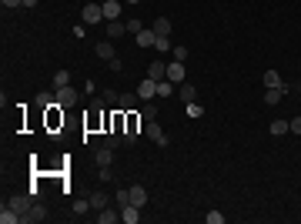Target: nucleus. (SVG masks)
<instances>
[{
	"label": "nucleus",
	"mask_w": 301,
	"mask_h": 224,
	"mask_svg": "<svg viewBox=\"0 0 301 224\" xmlns=\"http://www.w3.org/2000/svg\"><path fill=\"white\" fill-rule=\"evenodd\" d=\"M54 94H57V104H60V107H74V104L80 101V90H74L70 84H67V87H57Z\"/></svg>",
	"instance_id": "1"
},
{
	"label": "nucleus",
	"mask_w": 301,
	"mask_h": 224,
	"mask_svg": "<svg viewBox=\"0 0 301 224\" xmlns=\"http://www.w3.org/2000/svg\"><path fill=\"white\" fill-rule=\"evenodd\" d=\"M80 17H84V23H100L104 20V7L100 3H84V10H80Z\"/></svg>",
	"instance_id": "2"
},
{
	"label": "nucleus",
	"mask_w": 301,
	"mask_h": 224,
	"mask_svg": "<svg viewBox=\"0 0 301 224\" xmlns=\"http://www.w3.org/2000/svg\"><path fill=\"white\" fill-rule=\"evenodd\" d=\"M7 204H10L13 211H17V214H20V218H23V214H27V211H30V208H33V194H13V198H10V201H7Z\"/></svg>",
	"instance_id": "3"
},
{
	"label": "nucleus",
	"mask_w": 301,
	"mask_h": 224,
	"mask_svg": "<svg viewBox=\"0 0 301 224\" xmlns=\"http://www.w3.org/2000/svg\"><path fill=\"white\" fill-rule=\"evenodd\" d=\"M40 221H47V208H44V204H37V201H33V208L20 218V224H40Z\"/></svg>",
	"instance_id": "4"
},
{
	"label": "nucleus",
	"mask_w": 301,
	"mask_h": 224,
	"mask_svg": "<svg viewBox=\"0 0 301 224\" xmlns=\"http://www.w3.org/2000/svg\"><path fill=\"white\" fill-rule=\"evenodd\" d=\"M117 221H121V208H117V204H107V208H100L97 224H117Z\"/></svg>",
	"instance_id": "5"
},
{
	"label": "nucleus",
	"mask_w": 301,
	"mask_h": 224,
	"mask_svg": "<svg viewBox=\"0 0 301 224\" xmlns=\"http://www.w3.org/2000/svg\"><path fill=\"white\" fill-rule=\"evenodd\" d=\"M144 134L151 137V141H154L157 147H167V134L161 131V127H157V121H147V131H144Z\"/></svg>",
	"instance_id": "6"
},
{
	"label": "nucleus",
	"mask_w": 301,
	"mask_h": 224,
	"mask_svg": "<svg viewBox=\"0 0 301 224\" xmlns=\"http://www.w3.org/2000/svg\"><path fill=\"white\" fill-rule=\"evenodd\" d=\"M137 97H141V101H154L157 97V80H141V87H137Z\"/></svg>",
	"instance_id": "7"
},
{
	"label": "nucleus",
	"mask_w": 301,
	"mask_h": 224,
	"mask_svg": "<svg viewBox=\"0 0 301 224\" xmlns=\"http://www.w3.org/2000/svg\"><path fill=\"white\" fill-rule=\"evenodd\" d=\"M261 80H265V87H278L281 94H288V84L281 80V74H278V70H265V77H261Z\"/></svg>",
	"instance_id": "8"
},
{
	"label": "nucleus",
	"mask_w": 301,
	"mask_h": 224,
	"mask_svg": "<svg viewBox=\"0 0 301 224\" xmlns=\"http://www.w3.org/2000/svg\"><path fill=\"white\" fill-rule=\"evenodd\" d=\"M121 3L124 0H104V20H121Z\"/></svg>",
	"instance_id": "9"
},
{
	"label": "nucleus",
	"mask_w": 301,
	"mask_h": 224,
	"mask_svg": "<svg viewBox=\"0 0 301 224\" xmlns=\"http://www.w3.org/2000/svg\"><path fill=\"white\" fill-rule=\"evenodd\" d=\"M104 30H107V40H121V37L127 34V23H124V20H107Z\"/></svg>",
	"instance_id": "10"
},
{
	"label": "nucleus",
	"mask_w": 301,
	"mask_h": 224,
	"mask_svg": "<svg viewBox=\"0 0 301 224\" xmlns=\"http://www.w3.org/2000/svg\"><path fill=\"white\" fill-rule=\"evenodd\" d=\"M147 77L151 80H167V64L164 60H151V64H147Z\"/></svg>",
	"instance_id": "11"
},
{
	"label": "nucleus",
	"mask_w": 301,
	"mask_h": 224,
	"mask_svg": "<svg viewBox=\"0 0 301 224\" xmlns=\"http://www.w3.org/2000/svg\"><path fill=\"white\" fill-rule=\"evenodd\" d=\"M167 80H171V84H184V64H181V60H171V64H167Z\"/></svg>",
	"instance_id": "12"
},
{
	"label": "nucleus",
	"mask_w": 301,
	"mask_h": 224,
	"mask_svg": "<svg viewBox=\"0 0 301 224\" xmlns=\"http://www.w3.org/2000/svg\"><path fill=\"white\" fill-rule=\"evenodd\" d=\"M94 161H97V168H111V164H114V151L100 144L97 151H94Z\"/></svg>",
	"instance_id": "13"
},
{
	"label": "nucleus",
	"mask_w": 301,
	"mask_h": 224,
	"mask_svg": "<svg viewBox=\"0 0 301 224\" xmlns=\"http://www.w3.org/2000/svg\"><path fill=\"white\" fill-rule=\"evenodd\" d=\"M178 97L184 104H191V101H198V87L191 84V80H184V84H178Z\"/></svg>",
	"instance_id": "14"
},
{
	"label": "nucleus",
	"mask_w": 301,
	"mask_h": 224,
	"mask_svg": "<svg viewBox=\"0 0 301 224\" xmlns=\"http://www.w3.org/2000/svg\"><path fill=\"white\" fill-rule=\"evenodd\" d=\"M137 104H141V97H137V94H121V97H117V111H134V107H137Z\"/></svg>",
	"instance_id": "15"
},
{
	"label": "nucleus",
	"mask_w": 301,
	"mask_h": 224,
	"mask_svg": "<svg viewBox=\"0 0 301 224\" xmlns=\"http://www.w3.org/2000/svg\"><path fill=\"white\" fill-rule=\"evenodd\" d=\"M121 221L137 224V221H141V208H137V204H124V208H121Z\"/></svg>",
	"instance_id": "16"
},
{
	"label": "nucleus",
	"mask_w": 301,
	"mask_h": 224,
	"mask_svg": "<svg viewBox=\"0 0 301 224\" xmlns=\"http://www.w3.org/2000/svg\"><path fill=\"white\" fill-rule=\"evenodd\" d=\"M134 40H137V47H154V40H157L154 27H144L141 34H134Z\"/></svg>",
	"instance_id": "17"
},
{
	"label": "nucleus",
	"mask_w": 301,
	"mask_h": 224,
	"mask_svg": "<svg viewBox=\"0 0 301 224\" xmlns=\"http://www.w3.org/2000/svg\"><path fill=\"white\" fill-rule=\"evenodd\" d=\"M87 201H90V208H94V211H100V208H107V204H111V194H107V191H94Z\"/></svg>",
	"instance_id": "18"
},
{
	"label": "nucleus",
	"mask_w": 301,
	"mask_h": 224,
	"mask_svg": "<svg viewBox=\"0 0 301 224\" xmlns=\"http://www.w3.org/2000/svg\"><path fill=\"white\" fill-rule=\"evenodd\" d=\"M154 101H157V97H154ZM154 101H141V121H157V104Z\"/></svg>",
	"instance_id": "19"
},
{
	"label": "nucleus",
	"mask_w": 301,
	"mask_h": 224,
	"mask_svg": "<svg viewBox=\"0 0 301 224\" xmlns=\"http://www.w3.org/2000/svg\"><path fill=\"white\" fill-rule=\"evenodd\" d=\"M94 54H97L100 60H114V40H100V44L94 47Z\"/></svg>",
	"instance_id": "20"
},
{
	"label": "nucleus",
	"mask_w": 301,
	"mask_h": 224,
	"mask_svg": "<svg viewBox=\"0 0 301 224\" xmlns=\"http://www.w3.org/2000/svg\"><path fill=\"white\" fill-rule=\"evenodd\" d=\"M131 204H137V208H144V204H147V188H141V184H134V188H131Z\"/></svg>",
	"instance_id": "21"
},
{
	"label": "nucleus",
	"mask_w": 301,
	"mask_h": 224,
	"mask_svg": "<svg viewBox=\"0 0 301 224\" xmlns=\"http://www.w3.org/2000/svg\"><path fill=\"white\" fill-rule=\"evenodd\" d=\"M54 101H57V94H37V97H33V107H40V111H47V107H54Z\"/></svg>",
	"instance_id": "22"
},
{
	"label": "nucleus",
	"mask_w": 301,
	"mask_h": 224,
	"mask_svg": "<svg viewBox=\"0 0 301 224\" xmlns=\"http://www.w3.org/2000/svg\"><path fill=\"white\" fill-rule=\"evenodd\" d=\"M157 97H161V101H171V97H174V84H171V80H157Z\"/></svg>",
	"instance_id": "23"
},
{
	"label": "nucleus",
	"mask_w": 301,
	"mask_h": 224,
	"mask_svg": "<svg viewBox=\"0 0 301 224\" xmlns=\"http://www.w3.org/2000/svg\"><path fill=\"white\" fill-rule=\"evenodd\" d=\"M151 27H154V34H157V37H167V34H171V20H167V17H157Z\"/></svg>",
	"instance_id": "24"
},
{
	"label": "nucleus",
	"mask_w": 301,
	"mask_h": 224,
	"mask_svg": "<svg viewBox=\"0 0 301 224\" xmlns=\"http://www.w3.org/2000/svg\"><path fill=\"white\" fill-rule=\"evenodd\" d=\"M114 204H117V208H124V204H131V188H121V191H114Z\"/></svg>",
	"instance_id": "25"
},
{
	"label": "nucleus",
	"mask_w": 301,
	"mask_h": 224,
	"mask_svg": "<svg viewBox=\"0 0 301 224\" xmlns=\"http://www.w3.org/2000/svg\"><path fill=\"white\" fill-rule=\"evenodd\" d=\"M281 97H285V94H281L278 87H268V90H265V104H268V107H275V104H278Z\"/></svg>",
	"instance_id": "26"
},
{
	"label": "nucleus",
	"mask_w": 301,
	"mask_h": 224,
	"mask_svg": "<svg viewBox=\"0 0 301 224\" xmlns=\"http://www.w3.org/2000/svg\"><path fill=\"white\" fill-rule=\"evenodd\" d=\"M271 134H275V137L291 134V124H288V121H271Z\"/></svg>",
	"instance_id": "27"
},
{
	"label": "nucleus",
	"mask_w": 301,
	"mask_h": 224,
	"mask_svg": "<svg viewBox=\"0 0 301 224\" xmlns=\"http://www.w3.org/2000/svg\"><path fill=\"white\" fill-rule=\"evenodd\" d=\"M67 84H70V70L60 67V70L54 74V90H57V87H67Z\"/></svg>",
	"instance_id": "28"
},
{
	"label": "nucleus",
	"mask_w": 301,
	"mask_h": 224,
	"mask_svg": "<svg viewBox=\"0 0 301 224\" xmlns=\"http://www.w3.org/2000/svg\"><path fill=\"white\" fill-rule=\"evenodd\" d=\"M184 114H188V117H201V114H204V107H201L198 101H191V104H184Z\"/></svg>",
	"instance_id": "29"
},
{
	"label": "nucleus",
	"mask_w": 301,
	"mask_h": 224,
	"mask_svg": "<svg viewBox=\"0 0 301 224\" xmlns=\"http://www.w3.org/2000/svg\"><path fill=\"white\" fill-rule=\"evenodd\" d=\"M154 50H157V54H171L174 47L167 44V37H157V40H154Z\"/></svg>",
	"instance_id": "30"
},
{
	"label": "nucleus",
	"mask_w": 301,
	"mask_h": 224,
	"mask_svg": "<svg viewBox=\"0 0 301 224\" xmlns=\"http://www.w3.org/2000/svg\"><path fill=\"white\" fill-rule=\"evenodd\" d=\"M171 57H174V60H181V64H184V60H188V47H184V44H178V47H174V50H171Z\"/></svg>",
	"instance_id": "31"
},
{
	"label": "nucleus",
	"mask_w": 301,
	"mask_h": 224,
	"mask_svg": "<svg viewBox=\"0 0 301 224\" xmlns=\"http://www.w3.org/2000/svg\"><path fill=\"white\" fill-rule=\"evenodd\" d=\"M144 30V23L141 20H127V34H141Z\"/></svg>",
	"instance_id": "32"
},
{
	"label": "nucleus",
	"mask_w": 301,
	"mask_h": 224,
	"mask_svg": "<svg viewBox=\"0 0 301 224\" xmlns=\"http://www.w3.org/2000/svg\"><path fill=\"white\" fill-rule=\"evenodd\" d=\"M100 97H104V104H117V97H121V94H117V90H104Z\"/></svg>",
	"instance_id": "33"
},
{
	"label": "nucleus",
	"mask_w": 301,
	"mask_h": 224,
	"mask_svg": "<svg viewBox=\"0 0 301 224\" xmlns=\"http://www.w3.org/2000/svg\"><path fill=\"white\" fill-rule=\"evenodd\" d=\"M208 224H224V214L221 211H208Z\"/></svg>",
	"instance_id": "34"
},
{
	"label": "nucleus",
	"mask_w": 301,
	"mask_h": 224,
	"mask_svg": "<svg viewBox=\"0 0 301 224\" xmlns=\"http://www.w3.org/2000/svg\"><path fill=\"white\" fill-rule=\"evenodd\" d=\"M90 208V201H74V214H84Z\"/></svg>",
	"instance_id": "35"
},
{
	"label": "nucleus",
	"mask_w": 301,
	"mask_h": 224,
	"mask_svg": "<svg viewBox=\"0 0 301 224\" xmlns=\"http://www.w3.org/2000/svg\"><path fill=\"white\" fill-rule=\"evenodd\" d=\"M288 124H291V134H301V117H291Z\"/></svg>",
	"instance_id": "36"
},
{
	"label": "nucleus",
	"mask_w": 301,
	"mask_h": 224,
	"mask_svg": "<svg viewBox=\"0 0 301 224\" xmlns=\"http://www.w3.org/2000/svg\"><path fill=\"white\" fill-rule=\"evenodd\" d=\"M0 3H3L7 10H13V7H23V0H0Z\"/></svg>",
	"instance_id": "37"
},
{
	"label": "nucleus",
	"mask_w": 301,
	"mask_h": 224,
	"mask_svg": "<svg viewBox=\"0 0 301 224\" xmlns=\"http://www.w3.org/2000/svg\"><path fill=\"white\" fill-rule=\"evenodd\" d=\"M107 67H111V70H114V74H117V70H121V67H124V64H121V57H114V60H107Z\"/></svg>",
	"instance_id": "38"
},
{
	"label": "nucleus",
	"mask_w": 301,
	"mask_h": 224,
	"mask_svg": "<svg viewBox=\"0 0 301 224\" xmlns=\"http://www.w3.org/2000/svg\"><path fill=\"white\" fill-rule=\"evenodd\" d=\"M97 178L104 181V184H107V181H111V168H100V171H97Z\"/></svg>",
	"instance_id": "39"
},
{
	"label": "nucleus",
	"mask_w": 301,
	"mask_h": 224,
	"mask_svg": "<svg viewBox=\"0 0 301 224\" xmlns=\"http://www.w3.org/2000/svg\"><path fill=\"white\" fill-rule=\"evenodd\" d=\"M23 7H37V0H23Z\"/></svg>",
	"instance_id": "40"
},
{
	"label": "nucleus",
	"mask_w": 301,
	"mask_h": 224,
	"mask_svg": "<svg viewBox=\"0 0 301 224\" xmlns=\"http://www.w3.org/2000/svg\"><path fill=\"white\" fill-rule=\"evenodd\" d=\"M124 3H141V0H124Z\"/></svg>",
	"instance_id": "41"
}]
</instances>
